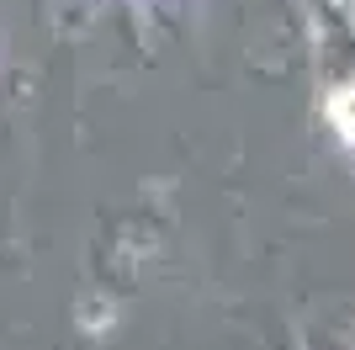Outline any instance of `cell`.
<instances>
[{"label":"cell","mask_w":355,"mask_h":350,"mask_svg":"<svg viewBox=\"0 0 355 350\" xmlns=\"http://www.w3.org/2000/svg\"><path fill=\"white\" fill-rule=\"evenodd\" d=\"M340 117H345V122L355 128V96H345V101H340Z\"/></svg>","instance_id":"cell-1"}]
</instances>
